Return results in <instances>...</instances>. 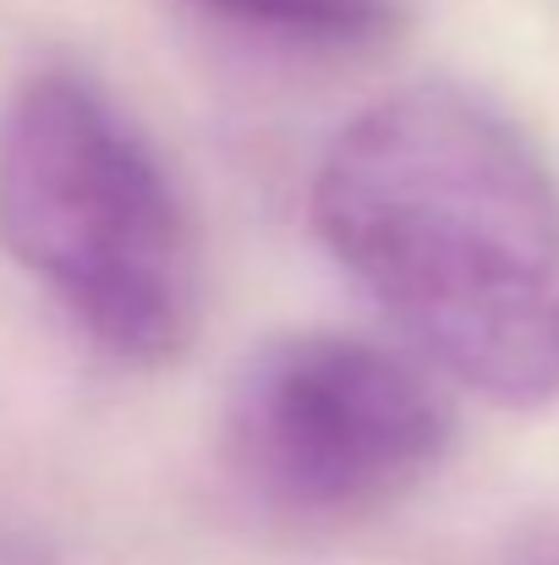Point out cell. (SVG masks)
<instances>
[{
    "label": "cell",
    "instance_id": "cell-1",
    "mask_svg": "<svg viewBox=\"0 0 559 565\" xmlns=\"http://www.w3.org/2000/svg\"><path fill=\"white\" fill-rule=\"evenodd\" d=\"M313 225L439 379L505 412L559 401V177L488 94L428 77L357 110Z\"/></svg>",
    "mask_w": 559,
    "mask_h": 565
},
{
    "label": "cell",
    "instance_id": "cell-3",
    "mask_svg": "<svg viewBox=\"0 0 559 565\" xmlns=\"http://www.w3.org/2000/svg\"><path fill=\"white\" fill-rule=\"evenodd\" d=\"M450 439V401L417 352L324 324L258 341L219 406L230 478L286 522L389 511L439 472Z\"/></svg>",
    "mask_w": 559,
    "mask_h": 565
},
{
    "label": "cell",
    "instance_id": "cell-2",
    "mask_svg": "<svg viewBox=\"0 0 559 565\" xmlns=\"http://www.w3.org/2000/svg\"><path fill=\"white\" fill-rule=\"evenodd\" d=\"M0 242L127 369L176 363L203 319V247L149 132L77 66L0 110Z\"/></svg>",
    "mask_w": 559,
    "mask_h": 565
},
{
    "label": "cell",
    "instance_id": "cell-6",
    "mask_svg": "<svg viewBox=\"0 0 559 565\" xmlns=\"http://www.w3.org/2000/svg\"><path fill=\"white\" fill-rule=\"evenodd\" d=\"M192 6H203V0H192Z\"/></svg>",
    "mask_w": 559,
    "mask_h": 565
},
{
    "label": "cell",
    "instance_id": "cell-5",
    "mask_svg": "<svg viewBox=\"0 0 559 565\" xmlns=\"http://www.w3.org/2000/svg\"><path fill=\"white\" fill-rule=\"evenodd\" d=\"M516 565H559V544H533Z\"/></svg>",
    "mask_w": 559,
    "mask_h": 565
},
{
    "label": "cell",
    "instance_id": "cell-4",
    "mask_svg": "<svg viewBox=\"0 0 559 565\" xmlns=\"http://www.w3.org/2000/svg\"><path fill=\"white\" fill-rule=\"evenodd\" d=\"M0 565H55L33 539H0Z\"/></svg>",
    "mask_w": 559,
    "mask_h": 565
}]
</instances>
